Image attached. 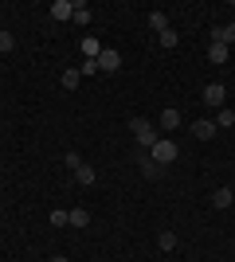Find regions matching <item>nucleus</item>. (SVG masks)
Wrapping results in <instances>:
<instances>
[{"mask_svg":"<svg viewBox=\"0 0 235 262\" xmlns=\"http://www.w3.org/2000/svg\"><path fill=\"white\" fill-rule=\"evenodd\" d=\"M137 168H141V176H145V180H157V176L165 172V168H161V164H157L153 157L145 153V149H141V153H137Z\"/></svg>","mask_w":235,"mask_h":262,"instance_id":"nucleus-4","label":"nucleus"},{"mask_svg":"<svg viewBox=\"0 0 235 262\" xmlns=\"http://www.w3.org/2000/svg\"><path fill=\"white\" fill-rule=\"evenodd\" d=\"M208 59H212L216 67H224L227 63V47L224 43H208Z\"/></svg>","mask_w":235,"mask_h":262,"instance_id":"nucleus-11","label":"nucleus"},{"mask_svg":"<svg viewBox=\"0 0 235 262\" xmlns=\"http://www.w3.org/2000/svg\"><path fill=\"white\" fill-rule=\"evenodd\" d=\"M231 188H216V192H212V208H220V211H224V208H231Z\"/></svg>","mask_w":235,"mask_h":262,"instance_id":"nucleus-10","label":"nucleus"},{"mask_svg":"<svg viewBox=\"0 0 235 262\" xmlns=\"http://www.w3.org/2000/svg\"><path fill=\"white\" fill-rule=\"evenodd\" d=\"M67 223H71V211H51V227H67Z\"/></svg>","mask_w":235,"mask_h":262,"instance_id":"nucleus-19","label":"nucleus"},{"mask_svg":"<svg viewBox=\"0 0 235 262\" xmlns=\"http://www.w3.org/2000/svg\"><path fill=\"white\" fill-rule=\"evenodd\" d=\"M59 82H63V90H75L78 82H82V71H63V75H59Z\"/></svg>","mask_w":235,"mask_h":262,"instance_id":"nucleus-13","label":"nucleus"},{"mask_svg":"<svg viewBox=\"0 0 235 262\" xmlns=\"http://www.w3.org/2000/svg\"><path fill=\"white\" fill-rule=\"evenodd\" d=\"M118 67H122V55L114 51V47H102V55H98V71H102V75H114Z\"/></svg>","mask_w":235,"mask_h":262,"instance_id":"nucleus-3","label":"nucleus"},{"mask_svg":"<svg viewBox=\"0 0 235 262\" xmlns=\"http://www.w3.org/2000/svg\"><path fill=\"white\" fill-rule=\"evenodd\" d=\"M161 47H177V32L168 28V32H161Z\"/></svg>","mask_w":235,"mask_h":262,"instance_id":"nucleus-23","label":"nucleus"},{"mask_svg":"<svg viewBox=\"0 0 235 262\" xmlns=\"http://www.w3.org/2000/svg\"><path fill=\"white\" fill-rule=\"evenodd\" d=\"M63 164H67V168H82V157H78V153H75V149H71V153H67V157H63Z\"/></svg>","mask_w":235,"mask_h":262,"instance_id":"nucleus-22","label":"nucleus"},{"mask_svg":"<svg viewBox=\"0 0 235 262\" xmlns=\"http://www.w3.org/2000/svg\"><path fill=\"white\" fill-rule=\"evenodd\" d=\"M157 125H161V129H177V125H180V110H173V106H168V110H161Z\"/></svg>","mask_w":235,"mask_h":262,"instance_id":"nucleus-9","label":"nucleus"},{"mask_svg":"<svg viewBox=\"0 0 235 262\" xmlns=\"http://www.w3.org/2000/svg\"><path fill=\"white\" fill-rule=\"evenodd\" d=\"M47 262H67V258H63V254H55V258H47Z\"/></svg>","mask_w":235,"mask_h":262,"instance_id":"nucleus-25","label":"nucleus"},{"mask_svg":"<svg viewBox=\"0 0 235 262\" xmlns=\"http://www.w3.org/2000/svg\"><path fill=\"white\" fill-rule=\"evenodd\" d=\"M149 157H153V161L161 164V168H165V164H173V161H177V145L168 141V137H157V145L149 149Z\"/></svg>","mask_w":235,"mask_h":262,"instance_id":"nucleus-2","label":"nucleus"},{"mask_svg":"<svg viewBox=\"0 0 235 262\" xmlns=\"http://www.w3.org/2000/svg\"><path fill=\"white\" fill-rule=\"evenodd\" d=\"M130 133L137 137L141 149H153V145H157V125L149 118H130Z\"/></svg>","mask_w":235,"mask_h":262,"instance_id":"nucleus-1","label":"nucleus"},{"mask_svg":"<svg viewBox=\"0 0 235 262\" xmlns=\"http://www.w3.org/2000/svg\"><path fill=\"white\" fill-rule=\"evenodd\" d=\"M224 98H227V90L220 86V82H208V86H204V106H216V110H224Z\"/></svg>","mask_w":235,"mask_h":262,"instance_id":"nucleus-5","label":"nucleus"},{"mask_svg":"<svg viewBox=\"0 0 235 262\" xmlns=\"http://www.w3.org/2000/svg\"><path fill=\"white\" fill-rule=\"evenodd\" d=\"M12 47H16V39H12V32H4V28H0V51H12Z\"/></svg>","mask_w":235,"mask_h":262,"instance_id":"nucleus-21","label":"nucleus"},{"mask_svg":"<svg viewBox=\"0 0 235 262\" xmlns=\"http://www.w3.org/2000/svg\"><path fill=\"white\" fill-rule=\"evenodd\" d=\"M90 16H94V12H90L87 4H75V24H82V28H87V24H90Z\"/></svg>","mask_w":235,"mask_h":262,"instance_id":"nucleus-18","label":"nucleus"},{"mask_svg":"<svg viewBox=\"0 0 235 262\" xmlns=\"http://www.w3.org/2000/svg\"><path fill=\"white\" fill-rule=\"evenodd\" d=\"M87 223H90V215H87L82 208H75V211H71V227H87Z\"/></svg>","mask_w":235,"mask_h":262,"instance_id":"nucleus-20","label":"nucleus"},{"mask_svg":"<svg viewBox=\"0 0 235 262\" xmlns=\"http://www.w3.org/2000/svg\"><path fill=\"white\" fill-rule=\"evenodd\" d=\"M82 75H102V71H98V59H87V63H82Z\"/></svg>","mask_w":235,"mask_h":262,"instance_id":"nucleus-24","label":"nucleus"},{"mask_svg":"<svg viewBox=\"0 0 235 262\" xmlns=\"http://www.w3.org/2000/svg\"><path fill=\"white\" fill-rule=\"evenodd\" d=\"M149 28H157V32H168V16H165V12H149Z\"/></svg>","mask_w":235,"mask_h":262,"instance_id":"nucleus-17","label":"nucleus"},{"mask_svg":"<svg viewBox=\"0 0 235 262\" xmlns=\"http://www.w3.org/2000/svg\"><path fill=\"white\" fill-rule=\"evenodd\" d=\"M75 180H78V184H94V180H98V172H94V168H90V164H82V168H75Z\"/></svg>","mask_w":235,"mask_h":262,"instance_id":"nucleus-12","label":"nucleus"},{"mask_svg":"<svg viewBox=\"0 0 235 262\" xmlns=\"http://www.w3.org/2000/svg\"><path fill=\"white\" fill-rule=\"evenodd\" d=\"M235 125V110H220L216 114V129H231Z\"/></svg>","mask_w":235,"mask_h":262,"instance_id":"nucleus-16","label":"nucleus"},{"mask_svg":"<svg viewBox=\"0 0 235 262\" xmlns=\"http://www.w3.org/2000/svg\"><path fill=\"white\" fill-rule=\"evenodd\" d=\"M51 16H55V20H75V0H55V4H51Z\"/></svg>","mask_w":235,"mask_h":262,"instance_id":"nucleus-8","label":"nucleus"},{"mask_svg":"<svg viewBox=\"0 0 235 262\" xmlns=\"http://www.w3.org/2000/svg\"><path fill=\"white\" fill-rule=\"evenodd\" d=\"M78 47H82V55H87V59H98V55H102V43H98V39H90V35H87Z\"/></svg>","mask_w":235,"mask_h":262,"instance_id":"nucleus-15","label":"nucleus"},{"mask_svg":"<svg viewBox=\"0 0 235 262\" xmlns=\"http://www.w3.org/2000/svg\"><path fill=\"white\" fill-rule=\"evenodd\" d=\"M212 43L231 47L235 43V24H216V28H212Z\"/></svg>","mask_w":235,"mask_h":262,"instance_id":"nucleus-7","label":"nucleus"},{"mask_svg":"<svg viewBox=\"0 0 235 262\" xmlns=\"http://www.w3.org/2000/svg\"><path fill=\"white\" fill-rule=\"evenodd\" d=\"M157 247H161V251H177V231H161V235H157Z\"/></svg>","mask_w":235,"mask_h":262,"instance_id":"nucleus-14","label":"nucleus"},{"mask_svg":"<svg viewBox=\"0 0 235 262\" xmlns=\"http://www.w3.org/2000/svg\"><path fill=\"white\" fill-rule=\"evenodd\" d=\"M216 133H220V129H216V121H212V118H200V121H192V137H200V141H212Z\"/></svg>","mask_w":235,"mask_h":262,"instance_id":"nucleus-6","label":"nucleus"}]
</instances>
